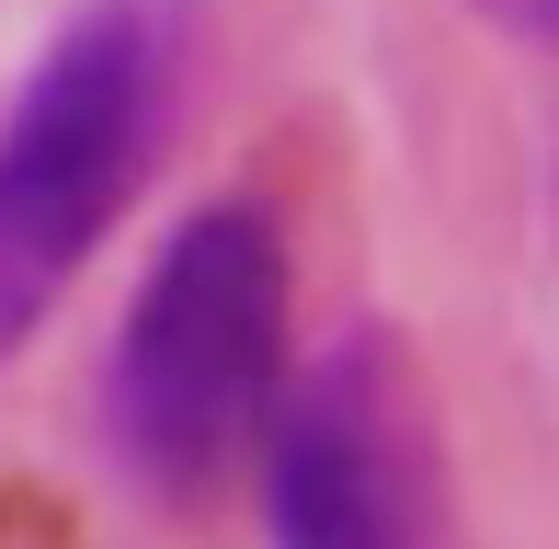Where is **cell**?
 I'll return each mask as SVG.
<instances>
[{"instance_id": "obj_2", "label": "cell", "mask_w": 559, "mask_h": 549, "mask_svg": "<svg viewBox=\"0 0 559 549\" xmlns=\"http://www.w3.org/2000/svg\"><path fill=\"white\" fill-rule=\"evenodd\" d=\"M138 138H148V46H138V23H81L23 81L12 127H0V355L46 320V297L81 274L104 218L126 207Z\"/></svg>"}, {"instance_id": "obj_1", "label": "cell", "mask_w": 559, "mask_h": 549, "mask_svg": "<svg viewBox=\"0 0 559 549\" xmlns=\"http://www.w3.org/2000/svg\"><path fill=\"white\" fill-rule=\"evenodd\" d=\"M274 366H286V241L263 207H194L160 241L115 343L126 458L160 481H206L263 423Z\"/></svg>"}, {"instance_id": "obj_3", "label": "cell", "mask_w": 559, "mask_h": 549, "mask_svg": "<svg viewBox=\"0 0 559 549\" xmlns=\"http://www.w3.org/2000/svg\"><path fill=\"white\" fill-rule=\"evenodd\" d=\"M274 549H412L389 435L354 378L309 389L274 423Z\"/></svg>"}, {"instance_id": "obj_4", "label": "cell", "mask_w": 559, "mask_h": 549, "mask_svg": "<svg viewBox=\"0 0 559 549\" xmlns=\"http://www.w3.org/2000/svg\"><path fill=\"white\" fill-rule=\"evenodd\" d=\"M479 12L514 23V35H548V46H559V0H479Z\"/></svg>"}]
</instances>
